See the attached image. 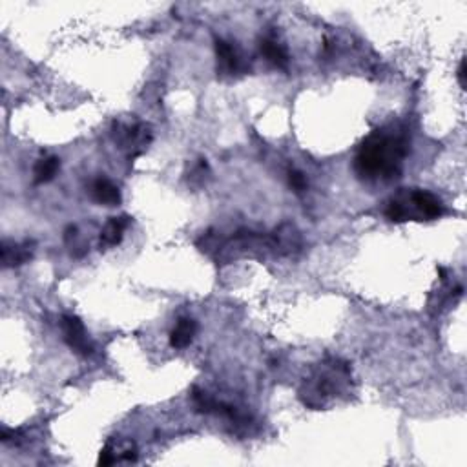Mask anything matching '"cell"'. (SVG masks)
<instances>
[{"label":"cell","instance_id":"1","mask_svg":"<svg viewBox=\"0 0 467 467\" xmlns=\"http://www.w3.org/2000/svg\"><path fill=\"white\" fill-rule=\"evenodd\" d=\"M407 148V141L400 135H389L383 130H376L360 146L354 163L356 172L367 179L398 178Z\"/></svg>","mask_w":467,"mask_h":467},{"label":"cell","instance_id":"2","mask_svg":"<svg viewBox=\"0 0 467 467\" xmlns=\"http://www.w3.org/2000/svg\"><path fill=\"white\" fill-rule=\"evenodd\" d=\"M61 327H62V334H64V341L70 345V349H73L77 354H81V356L92 354L93 349H92V345H90V341H88L86 330H84L82 321L79 320L77 316H71V314L62 316Z\"/></svg>","mask_w":467,"mask_h":467},{"label":"cell","instance_id":"3","mask_svg":"<svg viewBox=\"0 0 467 467\" xmlns=\"http://www.w3.org/2000/svg\"><path fill=\"white\" fill-rule=\"evenodd\" d=\"M411 203L414 204V209L427 219H437L440 216H444V204L442 201L432 196L431 192H426V190H417V192L411 193Z\"/></svg>","mask_w":467,"mask_h":467},{"label":"cell","instance_id":"4","mask_svg":"<svg viewBox=\"0 0 467 467\" xmlns=\"http://www.w3.org/2000/svg\"><path fill=\"white\" fill-rule=\"evenodd\" d=\"M33 241H24V243H13L10 245L8 241L2 243V263L4 267H19L24 265L26 261H30L33 258Z\"/></svg>","mask_w":467,"mask_h":467},{"label":"cell","instance_id":"5","mask_svg":"<svg viewBox=\"0 0 467 467\" xmlns=\"http://www.w3.org/2000/svg\"><path fill=\"white\" fill-rule=\"evenodd\" d=\"M92 198L95 199L97 203L106 204V207H117L121 204V192L119 188L108 181V179H95L92 183Z\"/></svg>","mask_w":467,"mask_h":467},{"label":"cell","instance_id":"6","mask_svg":"<svg viewBox=\"0 0 467 467\" xmlns=\"http://www.w3.org/2000/svg\"><path fill=\"white\" fill-rule=\"evenodd\" d=\"M196 332H198V323L190 318H181L170 332V345L173 349H184L192 343Z\"/></svg>","mask_w":467,"mask_h":467},{"label":"cell","instance_id":"7","mask_svg":"<svg viewBox=\"0 0 467 467\" xmlns=\"http://www.w3.org/2000/svg\"><path fill=\"white\" fill-rule=\"evenodd\" d=\"M126 227H128L126 216L110 219L106 223V227H104L101 232V245H104V247H115V245L121 243Z\"/></svg>","mask_w":467,"mask_h":467},{"label":"cell","instance_id":"8","mask_svg":"<svg viewBox=\"0 0 467 467\" xmlns=\"http://www.w3.org/2000/svg\"><path fill=\"white\" fill-rule=\"evenodd\" d=\"M216 53H218L219 68L225 73H236L239 70V57L229 42L221 41V39L216 41Z\"/></svg>","mask_w":467,"mask_h":467},{"label":"cell","instance_id":"9","mask_svg":"<svg viewBox=\"0 0 467 467\" xmlns=\"http://www.w3.org/2000/svg\"><path fill=\"white\" fill-rule=\"evenodd\" d=\"M261 53H263V55L267 57V61H269L270 64H274L276 68L285 70V68L289 66V53H287V50L281 46L280 42L272 41V39H265V41L261 42Z\"/></svg>","mask_w":467,"mask_h":467},{"label":"cell","instance_id":"10","mask_svg":"<svg viewBox=\"0 0 467 467\" xmlns=\"http://www.w3.org/2000/svg\"><path fill=\"white\" fill-rule=\"evenodd\" d=\"M61 168V161L57 158H42L39 163L35 164V170H33V181L37 184H44L48 181L55 178L57 172Z\"/></svg>","mask_w":467,"mask_h":467},{"label":"cell","instance_id":"11","mask_svg":"<svg viewBox=\"0 0 467 467\" xmlns=\"http://www.w3.org/2000/svg\"><path fill=\"white\" fill-rule=\"evenodd\" d=\"M385 216L394 223H401V221H407L409 219V210L400 203V201H391L389 207L385 210Z\"/></svg>","mask_w":467,"mask_h":467},{"label":"cell","instance_id":"12","mask_svg":"<svg viewBox=\"0 0 467 467\" xmlns=\"http://www.w3.org/2000/svg\"><path fill=\"white\" fill-rule=\"evenodd\" d=\"M289 184L292 187V190L298 193H301L307 188V178L300 170H290L289 172Z\"/></svg>","mask_w":467,"mask_h":467},{"label":"cell","instance_id":"13","mask_svg":"<svg viewBox=\"0 0 467 467\" xmlns=\"http://www.w3.org/2000/svg\"><path fill=\"white\" fill-rule=\"evenodd\" d=\"M113 460H115V457L112 455V449H110V446H106L101 451V457H99V466H110V464H113Z\"/></svg>","mask_w":467,"mask_h":467},{"label":"cell","instance_id":"14","mask_svg":"<svg viewBox=\"0 0 467 467\" xmlns=\"http://www.w3.org/2000/svg\"><path fill=\"white\" fill-rule=\"evenodd\" d=\"M457 77H458V82H460V88L464 90V88H466V61L460 62Z\"/></svg>","mask_w":467,"mask_h":467}]
</instances>
